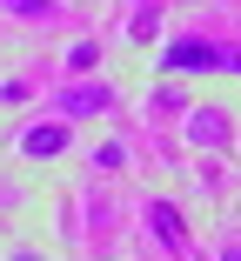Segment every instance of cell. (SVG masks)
Returning <instances> with one entry per match:
<instances>
[{
	"label": "cell",
	"mask_w": 241,
	"mask_h": 261,
	"mask_svg": "<svg viewBox=\"0 0 241 261\" xmlns=\"http://www.w3.org/2000/svg\"><path fill=\"white\" fill-rule=\"evenodd\" d=\"M7 14H40V20H47V14H54V0H7Z\"/></svg>",
	"instance_id": "obj_6"
},
{
	"label": "cell",
	"mask_w": 241,
	"mask_h": 261,
	"mask_svg": "<svg viewBox=\"0 0 241 261\" xmlns=\"http://www.w3.org/2000/svg\"><path fill=\"white\" fill-rule=\"evenodd\" d=\"M161 74H241V47L221 40H174L161 54Z\"/></svg>",
	"instance_id": "obj_1"
},
{
	"label": "cell",
	"mask_w": 241,
	"mask_h": 261,
	"mask_svg": "<svg viewBox=\"0 0 241 261\" xmlns=\"http://www.w3.org/2000/svg\"><path fill=\"white\" fill-rule=\"evenodd\" d=\"M101 108H114L108 87H67V114H101Z\"/></svg>",
	"instance_id": "obj_5"
},
{
	"label": "cell",
	"mask_w": 241,
	"mask_h": 261,
	"mask_svg": "<svg viewBox=\"0 0 241 261\" xmlns=\"http://www.w3.org/2000/svg\"><path fill=\"white\" fill-rule=\"evenodd\" d=\"M148 228L161 234V248H168L174 261H188V254H195V241H188V221L174 215V207H168V201H148Z\"/></svg>",
	"instance_id": "obj_2"
},
{
	"label": "cell",
	"mask_w": 241,
	"mask_h": 261,
	"mask_svg": "<svg viewBox=\"0 0 241 261\" xmlns=\"http://www.w3.org/2000/svg\"><path fill=\"white\" fill-rule=\"evenodd\" d=\"M67 141H74V134H67L61 121H40V127H27V134H20V154H27V161H34V154L47 161V154H61Z\"/></svg>",
	"instance_id": "obj_4"
},
{
	"label": "cell",
	"mask_w": 241,
	"mask_h": 261,
	"mask_svg": "<svg viewBox=\"0 0 241 261\" xmlns=\"http://www.w3.org/2000/svg\"><path fill=\"white\" fill-rule=\"evenodd\" d=\"M228 127H234L228 108H195V114H188V141H195V147H228Z\"/></svg>",
	"instance_id": "obj_3"
}]
</instances>
